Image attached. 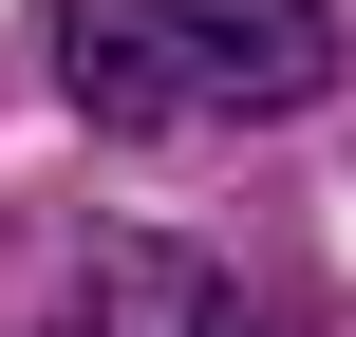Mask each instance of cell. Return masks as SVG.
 I'll list each match as a JSON object with an SVG mask.
<instances>
[{"instance_id": "7a4b0ae2", "label": "cell", "mask_w": 356, "mask_h": 337, "mask_svg": "<svg viewBox=\"0 0 356 337\" xmlns=\"http://www.w3.org/2000/svg\"><path fill=\"white\" fill-rule=\"evenodd\" d=\"M56 337H263V319H244V281L188 263V244H94V263L56 281Z\"/></svg>"}, {"instance_id": "6da1fadb", "label": "cell", "mask_w": 356, "mask_h": 337, "mask_svg": "<svg viewBox=\"0 0 356 337\" xmlns=\"http://www.w3.org/2000/svg\"><path fill=\"white\" fill-rule=\"evenodd\" d=\"M56 75L94 131H225V113H300L338 75L319 0H56Z\"/></svg>"}]
</instances>
